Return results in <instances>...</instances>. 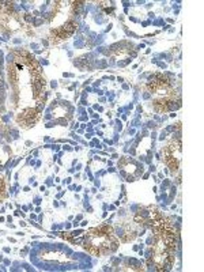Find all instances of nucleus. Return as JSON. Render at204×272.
<instances>
[{"label":"nucleus","instance_id":"obj_1","mask_svg":"<svg viewBox=\"0 0 204 272\" xmlns=\"http://www.w3.org/2000/svg\"><path fill=\"white\" fill-rule=\"evenodd\" d=\"M87 251L93 255H105L109 252H114L117 249V240L113 236L112 227L109 225H102V226L93 229L87 233L85 245Z\"/></svg>","mask_w":204,"mask_h":272},{"label":"nucleus","instance_id":"obj_2","mask_svg":"<svg viewBox=\"0 0 204 272\" xmlns=\"http://www.w3.org/2000/svg\"><path fill=\"white\" fill-rule=\"evenodd\" d=\"M31 78H33V83H31L33 97L36 98L37 101H40L45 92V79L41 75V72H31Z\"/></svg>","mask_w":204,"mask_h":272},{"label":"nucleus","instance_id":"obj_3","mask_svg":"<svg viewBox=\"0 0 204 272\" xmlns=\"http://www.w3.org/2000/svg\"><path fill=\"white\" fill-rule=\"evenodd\" d=\"M75 29H77V25L74 22H67L64 26H61V27H59L56 30L52 31V41L59 42L66 40L67 37H70L75 31Z\"/></svg>","mask_w":204,"mask_h":272},{"label":"nucleus","instance_id":"obj_4","mask_svg":"<svg viewBox=\"0 0 204 272\" xmlns=\"http://www.w3.org/2000/svg\"><path fill=\"white\" fill-rule=\"evenodd\" d=\"M38 118H40V112L38 110H36V109H26L18 117V123L22 124L25 128H30L38 121Z\"/></svg>","mask_w":204,"mask_h":272}]
</instances>
